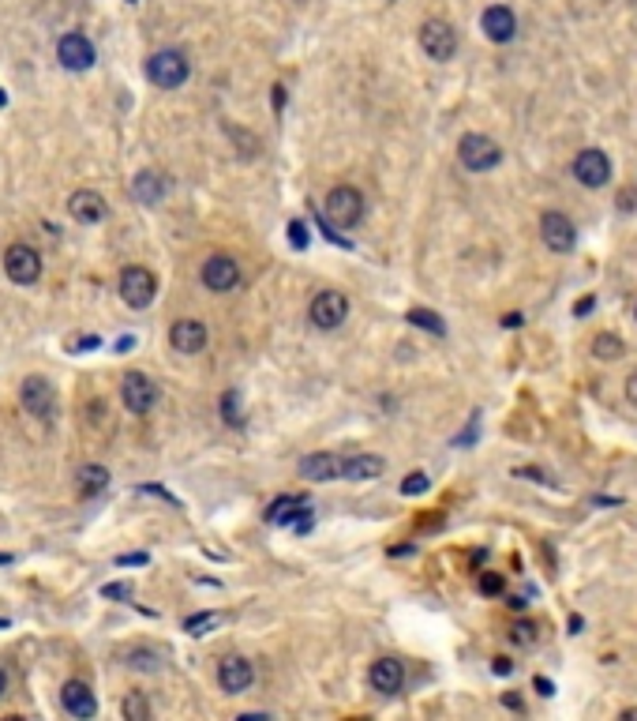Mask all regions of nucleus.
Wrapping results in <instances>:
<instances>
[{
    "label": "nucleus",
    "instance_id": "nucleus-1",
    "mask_svg": "<svg viewBox=\"0 0 637 721\" xmlns=\"http://www.w3.org/2000/svg\"><path fill=\"white\" fill-rule=\"evenodd\" d=\"M188 76H192V64L181 49H158V53H150V61H146V80L162 90L181 87Z\"/></svg>",
    "mask_w": 637,
    "mask_h": 721
},
{
    "label": "nucleus",
    "instance_id": "nucleus-2",
    "mask_svg": "<svg viewBox=\"0 0 637 721\" xmlns=\"http://www.w3.org/2000/svg\"><path fill=\"white\" fill-rule=\"evenodd\" d=\"M457 158H462V166L469 173H488L502 162V147L492 136L469 132V136H462V143H457Z\"/></svg>",
    "mask_w": 637,
    "mask_h": 721
},
{
    "label": "nucleus",
    "instance_id": "nucleus-3",
    "mask_svg": "<svg viewBox=\"0 0 637 721\" xmlns=\"http://www.w3.org/2000/svg\"><path fill=\"white\" fill-rule=\"evenodd\" d=\"M323 218H326V222H334V226H342V230H352L356 222L364 218V195L356 192V188H349V185L334 188V192L326 195V211H323Z\"/></svg>",
    "mask_w": 637,
    "mask_h": 721
},
{
    "label": "nucleus",
    "instance_id": "nucleus-4",
    "mask_svg": "<svg viewBox=\"0 0 637 721\" xmlns=\"http://www.w3.org/2000/svg\"><path fill=\"white\" fill-rule=\"evenodd\" d=\"M155 293H158V279L150 275L146 267H124L120 270V297L132 308H146L150 301H155Z\"/></svg>",
    "mask_w": 637,
    "mask_h": 721
},
{
    "label": "nucleus",
    "instance_id": "nucleus-5",
    "mask_svg": "<svg viewBox=\"0 0 637 721\" xmlns=\"http://www.w3.org/2000/svg\"><path fill=\"white\" fill-rule=\"evenodd\" d=\"M120 403H124V410H132V413L155 410L158 384L150 380V376H143V372H124V380H120Z\"/></svg>",
    "mask_w": 637,
    "mask_h": 721
},
{
    "label": "nucleus",
    "instance_id": "nucleus-6",
    "mask_svg": "<svg viewBox=\"0 0 637 721\" xmlns=\"http://www.w3.org/2000/svg\"><path fill=\"white\" fill-rule=\"evenodd\" d=\"M420 45H424V53L431 57V61H450L454 53H457V34H454V27L450 23H443V19H427L424 27H420Z\"/></svg>",
    "mask_w": 637,
    "mask_h": 721
},
{
    "label": "nucleus",
    "instance_id": "nucleus-7",
    "mask_svg": "<svg viewBox=\"0 0 637 721\" xmlns=\"http://www.w3.org/2000/svg\"><path fill=\"white\" fill-rule=\"evenodd\" d=\"M308 316H312V323H315V327H323V331H334V327H342V323H345V316H349V301H345V293H338V289H323V293H315V301H312Z\"/></svg>",
    "mask_w": 637,
    "mask_h": 721
},
{
    "label": "nucleus",
    "instance_id": "nucleus-8",
    "mask_svg": "<svg viewBox=\"0 0 637 721\" xmlns=\"http://www.w3.org/2000/svg\"><path fill=\"white\" fill-rule=\"evenodd\" d=\"M574 177L585 188H604L611 181V158L600 151V147H585V151L574 158Z\"/></svg>",
    "mask_w": 637,
    "mask_h": 721
},
{
    "label": "nucleus",
    "instance_id": "nucleus-9",
    "mask_svg": "<svg viewBox=\"0 0 637 721\" xmlns=\"http://www.w3.org/2000/svg\"><path fill=\"white\" fill-rule=\"evenodd\" d=\"M5 270H8V279L15 286H31L42 275V260H38V252L31 244H12L5 252Z\"/></svg>",
    "mask_w": 637,
    "mask_h": 721
},
{
    "label": "nucleus",
    "instance_id": "nucleus-10",
    "mask_svg": "<svg viewBox=\"0 0 637 721\" xmlns=\"http://www.w3.org/2000/svg\"><path fill=\"white\" fill-rule=\"evenodd\" d=\"M540 237H544V244L551 248V252H570L574 241H577V230H574V222L563 211H544Z\"/></svg>",
    "mask_w": 637,
    "mask_h": 721
},
{
    "label": "nucleus",
    "instance_id": "nucleus-11",
    "mask_svg": "<svg viewBox=\"0 0 637 721\" xmlns=\"http://www.w3.org/2000/svg\"><path fill=\"white\" fill-rule=\"evenodd\" d=\"M218 684H221V691H225V695H240V691H248V688L255 684V665H251L248 658H240V654L221 658V665H218Z\"/></svg>",
    "mask_w": 637,
    "mask_h": 721
},
{
    "label": "nucleus",
    "instance_id": "nucleus-12",
    "mask_svg": "<svg viewBox=\"0 0 637 721\" xmlns=\"http://www.w3.org/2000/svg\"><path fill=\"white\" fill-rule=\"evenodd\" d=\"M240 282V263L233 256H211L202 263V286L214 293H229Z\"/></svg>",
    "mask_w": 637,
    "mask_h": 721
},
{
    "label": "nucleus",
    "instance_id": "nucleus-13",
    "mask_svg": "<svg viewBox=\"0 0 637 721\" xmlns=\"http://www.w3.org/2000/svg\"><path fill=\"white\" fill-rule=\"evenodd\" d=\"M57 61H61L64 68H71V71H87V68L94 64V45H90V38L80 34V31L64 34V38L57 42Z\"/></svg>",
    "mask_w": 637,
    "mask_h": 721
},
{
    "label": "nucleus",
    "instance_id": "nucleus-14",
    "mask_svg": "<svg viewBox=\"0 0 637 721\" xmlns=\"http://www.w3.org/2000/svg\"><path fill=\"white\" fill-rule=\"evenodd\" d=\"M68 214L75 222H83V226H94V222H101L109 214V204H106V195H98L94 188H80V192H71Z\"/></svg>",
    "mask_w": 637,
    "mask_h": 721
},
{
    "label": "nucleus",
    "instance_id": "nucleus-15",
    "mask_svg": "<svg viewBox=\"0 0 637 721\" xmlns=\"http://www.w3.org/2000/svg\"><path fill=\"white\" fill-rule=\"evenodd\" d=\"M267 522H274V527H296L300 534L312 527L308 504H304L300 496H282V500H274L270 511H267Z\"/></svg>",
    "mask_w": 637,
    "mask_h": 721
},
{
    "label": "nucleus",
    "instance_id": "nucleus-16",
    "mask_svg": "<svg viewBox=\"0 0 637 721\" xmlns=\"http://www.w3.org/2000/svg\"><path fill=\"white\" fill-rule=\"evenodd\" d=\"M480 27H483V34H488L492 42H510L518 34V19H514V12H510L506 5H492V8H483V15H480Z\"/></svg>",
    "mask_w": 637,
    "mask_h": 721
},
{
    "label": "nucleus",
    "instance_id": "nucleus-17",
    "mask_svg": "<svg viewBox=\"0 0 637 721\" xmlns=\"http://www.w3.org/2000/svg\"><path fill=\"white\" fill-rule=\"evenodd\" d=\"M23 406H27L34 417H53V406H57V394H53V387H49V380H42V376H31V380H23Z\"/></svg>",
    "mask_w": 637,
    "mask_h": 721
},
{
    "label": "nucleus",
    "instance_id": "nucleus-18",
    "mask_svg": "<svg viewBox=\"0 0 637 721\" xmlns=\"http://www.w3.org/2000/svg\"><path fill=\"white\" fill-rule=\"evenodd\" d=\"M368 680H371V688H375L379 695H398L401 684H405V665H401L398 658H379V661L371 665Z\"/></svg>",
    "mask_w": 637,
    "mask_h": 721
},
{
    "label": "nucleus",
    "instance_id": "nucleus-19",
    "mask_svg": "<svg viewBox=\"0 0 637 721\" xmlns=\"http://www.w3.org/2000/svg\"><path fill=\"white\" fill-rule=\"evenodd\" d=\"M61 703H64V710L71 714V717H94L98 714V699H94V691L83 684V680H68L64 688H61Z\"/></svg>",
    "mask_w": 637,
    "mask_h": 721
},
{
    "label": "nucleus",
    "instance_id": "nucleus-20",
    "mask_svg": "<svg viewBox=\"0 0 637 721\" xmlns=\"http://www.w3.org/2000/svg\"><path fill=\"white\" fill-rule=\"evenodd\" d=\"M169 342L176 354H199L202 346H207V327H202L199 319H181V323H173Z\"/></svg>",
    "mask_w": 637,
    "mask_h": 721
},
{
    "label": "nucleus",
    "instance_id": "nucleus-21",
    "mask_svg": "<svg viewBox=\"0 0 637 721\" xmlns=\"http://www.w3.org/2000/svg\"><path fill=\"white\" fill-rule=\"evenodd\" d=\"M300 474L308 481H334V478H342V459L330 451H315L300 462Z\"/></svg>",
    "mask_w": 637,
    "mask_h": 721
},
{
    "label": "nucleus",
    "instance_id": "nucleus-22",
    "mask_svg": "<svg viewBox=\"0 0 637 721\" xmlns=\"http://www.w3.org/2000/svg\"><path fill=\"white\" fill-rule=\"evenodd\" d=\"M382 474V459L379 455H352L342 462V478L349 481H371Z\"/></svg>",
    "mask_w": 637,
    "mask_h": 721
},
{
    "label": "nucleus",
    "instance_id": "nucleus-23",
    "mask_svg": "<svg viewBox=\"0 0 637 721\" xmlns=\"http://www.w3.org/2000/svg\"><path fill=\"white\" fill-rule=\"evenodd\" d=\"M136 200L139 204H146V207H155V204H162V195H165V177H162V173H139V177H136Z\"/></svg>",
    "mask_w": 637,
    "mask_h": 721
},
{
    "label": "nucleus",
    "instance_id": "nucleus-24",
    "mask_svg": "<svg viewBox=\"0 0 637 721\" xmlns=\"http://www.w3.org/2000/svg\"><path fill=\"white\" fill-rule=\"evenodd\" d=\"M623 338L619 335H611V331H600L596 335V342H593V354H596V361H619L623 357Z\"/></svg>",
    "mask_w": 637,
    "mask_h": 721
},
{
    "label": "nucleus",
    "instance_id": "nucleus-25",
    "mask_svg": "<svg viewBox=\"0 0 637 721\" xmlns=\"http://www.w3.org/2000/svg\"><path fill=\"white\" fill-rule=\"evenodd\" d=\"M413 323V327H424L427 335H446V323H443V316H436L431 308H409V316H405Z\"/></svg>",
    "mask_w": 637,
    "mask_h": 721
},
{
    "label": "nucleus",
    "instance_id": "nucleus-26",
    "mask_svg": "<svg viewBox=\"0 0 637 721\" xmlns=\"http://www.w3.org/2000/svg\"><path fill=\"white\" fill-rule=\"evenodd\" d=\"M80 481H83V492H87V496L106 492V485H109V470H106V466H83V470H80Z\"/></svg>",
    "mask_w": 637,
    "mask_h": 721
},
{
    "label": "nucleus",
    "instance_id": "nucleus-27",
    "mask_svg": "<svg viewBox=\"0 0 637 721\" xmlns=\"http://www.w3.org/2000/svg\"><path fill=\"white\" fill-rule=\"evenodd\" d=\"M218 624H221V612H195V616H188V620H184V631L199 639V635L214 631Z\"/></svg>",
    "mask_w": 637,
    "mask_h": 721
},
{
    "label": "nucleus",
    "instance_id": "nucleus-28",
    "mask_svg": "<svg viewBox=\"0 0 637 721\" xmlns=\"http://www.w3.org/2000/svg\"><path fill=\"white\" fill-rule=\"evenodd\" d=\"M124 717L127 721H150V707H146L143 695H127V699H124Z\"/></svg>",
    "mask_w": 637,
    "mask_h": 721
},
{
    "label": "nucleus",
    "instance_id": "nucleus-29",
    "mask_svg": "<svg viewBox=\"0 0 637 721\" xmlns=\"http://www.w3.org/2000/svg\"><path fill=\"white\" fill-rule=\"evenodd\" d=\"M127 665L139 669V673H155V669H158V654H150V650H132V654H127Z\"/></svg>",
    "mask_w": 637,
    "mask_h": 721
},
{
    "label": "nucleus",
    "instance_id": "nucleus-30",
    "mask_svg": "<svg viewBox=\"0 0 637 721\" xmlns=\"http://www.w3.org/2000/svg\"><path fill=\"white\" fill-rule=\"evenodd\" d=\"M308 241H312L308 226H304L300 218H293V222H289V244H293V248H308Z\"/></svg>",
    "mask_w": 637,
    "mask_h": 721
},
{
    "label": "nucleus",
    "instance_id": "nucleus-31",
    "mask_svg": "<svg viewBox=\"0 0 637 721\" xmlns=\"http://www.w3.org/2000/svg\"><path fill=\"white\" fill-rule=\"evenodd\" d=\"M502 575H499V571H483V575H480V593H492V598H495V593H502Z\"/></svg>",
    "mask_w": 637,
    "mask_h": 721
},
{
    "label": "nucleus",
    "instance_id": "nucleus-32",
    "mask_svg": "<svg viewBox=\"0 0 637 721\" xmlns=\"http://www.w3.org/2000/svg\"><path fill=\"white\" fill-rule=\"evenodd\" d=\"M427 485H431L427 474H409V478L401 481V492H405V496H420V492H427Z\"/></svg>",
    "mask_w": 637,
    "mask_h": 721
},
{
    "label": "nucleus",
    "instance_id": "nucleus-33",
    "mask_svg": "<svg viewBox=\"0 0 637 721\" xmlns=\"http://www.w3.org/2000/svg\"><path fill=\"white\" fill-rule=\"evenodd\" d=\"M510 639H514V642H521V646H532V642H537V628H532V624H525V620H521V624H514V628H510Z\"/></svg>",
    "mask_w": 637,
    "mask_h": 721
},
{
    "label": "nucleus",
    "instance_id": "nucleus-34",
    "mask_svg": "<svg viewBox=\"0 0 637 721\" xmlns=\"http://www.w3.org/2000/svg\"><path fill=\"white\" fill-rule=\"evenodd\" d=\"M221 413H225V421H229V425H240V413H237V391H225V399H221Z\"/></svg>",
    "mask_w": 637,
    "mask_h": 721
},
{
    "label": "nucleus",
    "instance_id": "nucleus-35",
    "mask_svg": "<svg viewBox=\"0 0 637 721\" xmlns=\"http://www.w3.org/2000/svg\"><path fill=\"white\" fill-rule=\"evenodd\" d=\"M101 593H106V598H132V586H127V583H109L106 590H101Z\"/></svg>",
    "mask_w": 637,
    "mask_h": 721
},
{
    "label": "nucleus",
    "instance_id": "nucleus-36",
    "mask_svg": "<svg viewBox=\"0 0 637 721\" xmlns=\"http://www.w3.org/2000/svg\"><path fill=\"white\" fill-rule=\"evenodd\" d=\"M117 564H120V567H136V564H146V553H127V556H120Z\"/></svg>",
    "mask_w": 637,
    "mask_h": 721
},
{
    "label": "nucleus",
    "instance_id": "nucleus-37",
    "mask_svg": "<svg viewBox=\"0 0 637 721\" xmlns=\"http://www.w3.org/2000/svg\"><path fill=\"white\" fill-rule=\"evenodd\" d=\"M98 346H101V342H98V335H87V338H80V342H75L71 350H98Z\"/></svg>",
    "mask_w": 637,
    "mask_h": 721
},
{
    "label": "nucleus",
    "instance_id": "nucleus-38",
    "mask_svg": "<svg viewBox=\"0 0 637 721\" xmlns=\"http://www.w3.org/2000/svg\"><path fill=\"white\" fill-rule=\"evenodd\" d=\"M492 669H495L499 677H510V673H514V665H510V658H495V665H492Z\"/></svg>",
    "mask_w": 637,
    "mask_h": 721
},
{
    "label": "nucleus",
    "instance_id": "nucleus-39",
    "mask_svg": "<svg viewBox=\"0 0 637 721\" xmlns=\"http://www.w3.org/2000/svg\"><path fill=\"white\" fill-rule=\"evenodd\" d=\"M626 399L637 406V372H630V380H626Z\"/></svg>",
    "mask_w": 637,
    "mask_h": 721
},
{
    "label": "nucleus",
    "instance_id": "nucleus-40",
    "mask_svg": "<svg viewBox=\"0 0 637 721\" xmlns=\"http://www.w3.org/2000/svg\"><path fill=\"white\" fill-rule=\"evenodd\" d=\"M270 102H274V109H282L286 106V87H274L270 90Z\"/></svg>",
    "mask_w": 637,
    "mask_h": 721
},
{
    "label": "nucleus",
    "instance_id": "nucleus-41",
    "mask_svg": "<svg viewBox=\"0 0 637 721\" xmlns=\"http://www.w3.org/2000/svg\"><path fill=\"white\" fill-rule=\"evenodd\" d=\"M537 691H540V695H555V691H551V680H544V677L537 680Z\"/></svg>",
    "mask_w": 637,
    "mask_h": 721
},
{
    "label": "nucleus",
    "instance_id": "nucleus-42",
    "mask_svg": "<svg viewBox=\"0 0 637 721\" xmlns=\"http://www.w3.org/2000/svg\"><path fill=\"white\" fill-rule=\"evenodd\" d=\"M585 312H593V297H585V301L577 305V316H585Z\"/></svg>",
    "mask_w": 637,
    "mask_h": 721
},
{
    "label": "nucleus",
    "instance_id": "nucleus-43",
    "mask_svg": "<svg viewBox=\"0 0 637 721\" xmlns=\"http://www.w3.org/2000/svg\"><path fill=\"white\" fill-rule=\"evenodd\" d=\"M5 691H8V673L0 669V695H5Z\"/></svg>",
    "mask_w": 637,
    "mask_h": 721
},
{
    "label": "nucleus",
    "instance_id": "nucleus-44",
    "mask_svg": "<svg viewBox=\"0 0 637 721\" xmlns=\"http://www.w3.org/2000/svg\"><path fill=\"white\" fill-rule=\"evenodd\" d=\"M623 717H637V707H633V710H623Z\"/></svg>",
    "mask_w": 637,
    "mask_h": 721
},
{
    "label": "nucleus",
    "instance_id": "nucleus-45",
    "mask_svg": "<svg viewBox=\"0 0 637 721\" xmlns=\"http://www.w3.org/2000/svg\"><path fill=\"white\" fill-rule=\"evenodd\" d=\"M0 106H8V94L5 90H0Z\"/></svg>",
    "mask_w": 637,
    "mask_h": 721
},
{
    "label": "nucleus",
    "instance_id": "nucleus-46",
    "mask_svg": "<svg viewBox=\"0 0 637 721\" xmlns=\"http://www.w3.org/2000/svg\"><path fill=\"white\" fill-rule=\"evenodd\" d=\"M132 5H136V0H132Z\"/></svg>",
    "mask_w": 637,
    "mask_h": 721
},
{
    "label": "nucleus",
    "instance_id": "nucleus-47",
    "mask_svg": "<svg viewBox=\"0 0 637 721\" xmlns=\"http://www.w3.org/2000/svg\"><path fill=\"white\" fill-rule=\"evenodd\" d=\"M633 316H637V312H633Z\"/></svg>",
    "mask_w": 637,
    "mask_h": 721
}]
</instances>
